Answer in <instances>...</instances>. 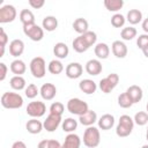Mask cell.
I'll return each instance as SVG.
<instances>
[{
    "instance_id": "6da1fadb",
    "label": "cell",
    "mask_w": 148,
    "mask_h": 148,
    "mask_svg": "<svg viewBox=\"0 0 148 148\" xmlns=\"http://www.w3.org/2000/svg\"><path fill=\"white\" fill-rule=\"evenodd\" d=\"M1 105L5 109H20L23 105V98L17 92L7 91L1 96Z\"/></svg>"
},
{
    "instance_id": "7a4b0ae2",
    "label": "cell",
    "mask_w": 148,
    "mask_h": 148,
    "mask_svg": "<svg viewBox=\"0 0 148 148\" xmlns=\"http://www.w3.org/2000/svg\"><path fill=\"white\" fill-rule=\"evenodd\" d=\"M101 142L99 130L95 126H87V130L83 133V145L88 148H95Z\"/></svg>"
},
{
    "instance_id": "3957f363",
    "label": "cell",
    "mask_w": 148,
    "mask_h": 148,
    "mask_svg": "<svg viewBox=\"0 0 148 148\" xmlns=\"http://www.w3.org/2000/svg\"><path fill=\"white\" fill-rule=\"evenodd\" d=\"M30 72L34 77L42 79L46 74V64L42 57H35L30 61Z\"/></svg>"
},
{
    "instance_id": "277c9868",
    "label": "cell",
    "mask_w": 148,
    "mask_h": 148,
    "mask_svg": "<svg viewBox=\"0 0 148 148\" xmlns=\"http://www.w3.org/2000/svg\"><path fill=\"white\" fill-rule=\"evenodd\" d=\"M67 110L72 113V114H76V116H82L88 110H89V106L86 102H83L82 99L80 98H71L68 102H67Z\"/></svg>"
},
{
    "instance_id": "5b68a950",
    "label": "cell",
    "mask_w": 148,
    "mask_h": 148,
    "mask_svg": "<svg viewBox=\"0 0 148 148\" xmlns=\"http://www.w3.org/2000/svg\"><path fill=\"white\" fill-rule=\"evenodd\" d=\"M23 32H24V35L27 37H29L34 42H39L44 37V29H43V27H39L36 23L23 25Z\"/></svg>"
},
{
    "instance_id": "8992f818",
    "label": "cell",
    "mask_w": 148,
    "mask_h": 148,
    "mask_svg": "<svg viewBox=\"0 0 148 148\" xmlns=\"http://www.w3.org/2000/svg\"><path fill=\"white\" fill-rule=\"evenodd\" d=\"M118 82H119V75L116 73H111L106 77L99 81V89L102 90V92L109 94L117 87Z\"/></svg>"
},
{
    "instance_id": "52a82bcc",
    "label": "cell",
    "mask_w": 148,
    "mask_h": 148,
    "mask_svg": "<svg viewBox=\"0 0 148 148\" xmlns=\"http://www.w3.org/2000/svg\"><path fill=\"white\" fill-rule=\"evenodd\" d=\"M45 112H46V105L39 101L30 102L27 106V114L30 116L31 118H40L45 114Z\"/></svg>"
},
{
    "instance_id": "ba28073f",
    "label": "cell",
    "mask_w": 148,
    "mask_h": 148,
    "mask_svg": "<svg viewBox=\"0 0 148 148\" xmlns=\"http://www.w3.org/2000/svg\"><path fill=\"white\" fill-rule=\"evenodd\" d=\"M17 12L13 5H5L0 7V23H10L16 18Z\"/></svg>"
},
{
    "instance_id": "9c48e42d",
    "label": "cell",
    "mask_w": 148,
    "mask_h": 148,
    "mask_svg": "<svg viewBox=\"0 0 148 148\" xmlns=\"http://www.w3.org/2000/svg\"><path fill=\"white\" fill-rule=\"evenodd\" d=\"M60 124H61V116L50 113L44 120L43 126H44V130H46L47 132H54Z\"/></svg>"
},
{
    "instance_id": "30bf717a",
    "label": "cell",
    "mask_w": 148,
    "mask_h": 148,
    "mask_svg": "<svg viewBox=\"0 0 148 148\" xmlns=\"http://www.w3.org/2000/svg\"><path fill=\"white\" fill-rule=\"evenodd\" d=\"M82 72H83V67L79 62H71L65 68L66 76L68 79H73V80L74 79H79L82 75Z\"/></svg>"
},
{
    "instance_id": "8fae6325",
    "label": "cell",
    "mask_w": 148,
    "mask_h": 148,
    "mask_svg": "<svg viewBox=\"0 0 148 148\" xmlns=\"http://www.w3.org/2000/svg\"><path fill=\"white\" fill-rule=\"evenodd\" d=\"M39 94L43 97V99L52 101L57 95V88L52 83H44L39 89Z\"/></svg>"
},
{
    "instance_id": "7c38bea8",
    "label": "cell",
    "mask_w": 148,
    "mask_h": 148,
    "mask_svg": "<svg viewBox=\"0 0 148 148\" xmlns=\"http://www.w3.org/2000/svg\"><path fill=\"white\" fill-rule=\"evenodd\" d=\"M111 50H112V53L116 58L123 59L127 56V46L121 40H114L111 45Z\"/></svg>"
},
{
    "instance_id": "4fadbf2b",
    "label": "cell",
    "mask_w": 148,
    "mask_h": 148,
    "mask_svg": "<svg viewBox=\"0 0 148 148\" xmlns=\"http://www.w3.org/2000/svg\"><path fill=\"white\" fill-rule=\"evenodd\" d=\"M102 69H103V67H102V64L98 59H90L86 64V72L89 75L96 76V75L102 73Z\"/></svg>"
},
{
    "instance_id": "5bb4252c",
    "label": "cell",
    "mask_w": 148,
    "mask_h": 148,
    "mask_svg": "<svg viewBox=\"0 0 148 148\" xmlns=\"http://www.w3.org/2000/svg\"><path fill=\"white\" fill-rule=\"evenodd\" d=\"M24 52V43L21 39H13L9 43V53L10 56L17 58Z\"/></svg>"
},
{
    "instance_id": "9a60e30c",
    "label": "cell",
    "mask_w": 148,
    "mask_h": 148,
    "mask_svg": "<svg viewBox=\"0 0 148 148\" xmlns=\"http://www.w3.org/2000/svg\"><path fill=\"white\" fill-rule=\"evenodd\" d=\"M97 123H98V127L102 131H108V130H111L113 127L114 117L112 114H110V113H105L99 119H97Z\"/></svg>"
},
{
    "instance_id": "2e32d148",
    "label": "cell",
    "mask_w": 148,
    "mask_h": 148,
    "mask_svg": "<svg viewBox=\"0 0 148 148\" xmlns=\"http://www.w3.org/2000/svg\"><path fill=\"white\" fill-rule=\"evenodd\" d=\"M79 88L82 92L87 94V95H91L96 91L97 89V84L95 81L90 80V79H83L82 81H80L79 83Z\"/></svg>"
},
{
    "instance_id": "e0dca14e",
    "label": "cell",
    "mask_w": 148,
    "mask_h": 148,
    "mask_svg": "<svg viewBox=\"0 0 148 148\" xmlns=\"http://www.w3.org/2000/svg\"><path fill=\"white\" fill-rule=\"evenodd\" d=\"M81 146V139L77 134L68 133V135L65 138V141L62 143L64 148H79Z\"/></svg>"
},
{
    "instance_id": "ac0fdd59",
    "label": "cell",
    "mask_w": 148,
    "mask_h": 148,
    "mask_svg": "<svg viewBox=\"0 0 148 148\" xmlns=\"http://www.w3.org/2000/svg\"><path fill=\"white\" fill-rule=\"evenodd\" d=\"M79 121H80V124H82L84 126H91L97 121V114L95 111L88 110L84 114L79 116Z\"/></svg>"
},
{
    "instance_id": "d6986e66",
    "label": "cell",
    "mask_w": 148,
    "mask_h": 148,
    "mask_svg": "<svg viewBox=\"0 0 148 148\" xmlns=\"http://www.w3.org/2000/svg\"><path fill=\"white\" fill-rule=\"evenodd\" d=\"M126 92L128 94V96L131 97V99L133 101L134 104H135V103H139V102L142 99V97H143L142 89H141L139 86H136V84H133V86L128 87L127 90H126Z\"/></svg>"
},
{
    "instance_id": "ffe728a7",
    "label": "cell",
    "mask_w": 148,
    "mask_h": 148,
    "mask_svg": "<svg viewBox=\"0 0 148 148\" xmlns=\"http://www.w3.org/2000/svg\"><path fill=\"white\" fill-rule=\"evenodd\" d=\"M68 53H69V49H68V46H67L65 43H62V42H59V43H57V44L53 46V54H54L58 59H65V58H67Z\"/></svg>"
},
{
    "instance_id": "44dd1931",
    "label": "cell",
    "mask_w": 148,
    "mask_h": 148,
    "mask_svg": "<svg viewBox=\"0 0 148 148\" xmlns=\"http://www.w3.org/2000/svg\"><path fill=\"white\" fill-rule=\"evenodd\" d=\"M25 128L31 134H38V133L42 132L44 126H43V123L37 120V118H31L30 120H28V123L25 125Z\"/></svg>"
},
{
    "instance_id": "7402d4cb",
    "label": "cell",
    "mask_w": 148,
    "mask_h": 148,
    "mask_svg": "<svg viewBox=\"0 0 148 148\" xmlns=\"http://www.w3.org/2000/svg\"><path fill=\"white\" fill-rule=\"evenodd\" d=\"M95 56L98 59H106L110 54V47L106 43H97L95 45Z\"/></svg>"
},
{
    "instance_id": "603a6c76",
    "label": "cell",
    "mask_w": 148,
    "mask_h": 148,
    "mask_svg": "<svg viewBox=\"0 0 148 148\" xmlns=\"http://www.w3.org/2000/svg\"><path fill=\"white\" fill-rule=\"evenodd\" d=\"M72 45H73L74 51L77 52V53H83V52H86V51L90 47V46L88 45V43L84 40V38L82 37V35H80L79 37H76V38L73 40Z\"/></svg>"
},
{
    "instance_id": "cb8c5ba5",
    "label": "cell",
    "mask_w": 148,
    "mask_h": 148,
    "mask_svg": "<svg viewBox=\"0 0 148 148\" xmlns=\"http://www.w3.org/2000/svg\"><path fill=\"white\" fill-rule=\"evenodd\" d=\"M27 71V66L24 64L23 60L21 59H15L14 61H12L10 64V72L15 75H22L24 74Z\"/></svg>"
},
{
    "instance_id": "d4e9b609",
    "label": "cell",
    "mask_w": 148,
    "mask_h": 148,
    "mask_svg": "<svg viewBox=\"0 0 148 148\" xmlns=\"http://www.w3.org/2000/svg\"><path fill=\"white\" fill-rule=\"evenodd\" d=\"M42 27H43V29L46 30V31H50V32H51V31H54V30L58 28V20H57L54 16H52V15L45 16V17L43 18Z\"/></svg>"
},
{
    "instance_id": "484cf974",
    "label": "cell",
    "mask_w": 148,
    "mask_h": 148,
    "mask_svg": "<svg viewBox=\"0 0 148 148\" xmlns=\"http://www.w3.org/2000/svg\"><path fill=\"white\" fill-rule=\"evenodd\" d=\"M88 28H89V23H88V21H87L86 18H83V17H77V18L73 22V29H74L77 34H80V35H82V34H84L86 31H88Z\"/></svg>"
},
{
    "instance_id": "4316f807",
    "label": "cell",
    "mask_w": 148,
    "mask_h": 148,
    "mask_svg": "<svg viewBox=\"0 0 148 148\" xmlns=\"http://www.w3.org/2000/svg\"><path fill=\"white\" fill-rule=\"evenodd\" d=\"M126 21L130 24H138L142 21V13L139 9H130L126 16Z\"/></svg>"
},
{
    "instance_id": "83f0119b",
    "label": "cell",
    "mask_w": 148,
    "mask_h": 148,
    "mask_svg": "<svg viewBox=\"0 0 148 148\" xmlns=\"http://www.w3.org/2000/svg\"><path fill=\"white\" fill-rule=\"evenodd\" d=\"M104 7L109 12L117 13L124 7V0H104Z\"/></svg>"
},
{
    "instance_id": "f1b7e54d",
    "label": "cell",
    "mask_w": 148,
    "mask_h": 148,
    "mask_svg": "<svg viewBox=\"0 0 148 148\" xmlns=\"http://www.w3.org/2000/svg\"><path fill=\"white\" fill-rule=\"evenodd\" d=\"M47 71H49L51 74H53V75H58V74H60V73L64 71V65H62V62H61L60 60L53 59V60H51V61L49 62Z\"/></svg>"
},
{
    "instance_id": "f546056e",
    "label": "cell",
    "mask_w": 148,
    "mask_h": 148,
    "mask_svg": "<svg viewBox=\"0 0 148 148\" xmlns=\"http://www.w3.org/2000/svg\"><path fill=\"white\" fill-rule=\"evenodd\" d=\"M10 87L14 89V90H22V89H25V80L22 75H14L10 81Z\"/></svg>"
},
{
    "instance_id": "4dcf8cb0",
    "label": "cell",
    "mask_w": 148,
    "mask_h": 148,
    "mask_svg": "<svg viewBox=\"0 0 148 148\" xmlns=\"http://www.w3.org/2000/svg\"><path fill=\"white\" fill-rule=\"evenodd\" d=\"M20 21L22 22L23 25L25 24H31L35 23V15L31 10L29 9H22L20 12Z\"/></svg>"
},
{
    "instance_id": "1f68e13d",
    "label": "cell",
    "mask_w": 148,
    "mask_h": 148,
    "mask_svg": "<svg viewBox=\"0 0 148 148\" xmlns=\"http://www.w3.org/2000/svg\"><path fill=\"white\" fill-rule=\"evenodd\" d=\"M61 127H62V131L64 132H67V133H72L76 130L77 127V121L74 119V118H66L62 123H61Z\"/></svg>"
},
{
    "instance_id": "d6a6232c",
    "label": "cell",
    "mask_w": 148,
    "mask_h": 148,
    "mask_svg": "<svg viewBox=\"0 0 148 148\" xmlns=\"http://www.w3.org/2000/svg\"><path fill=\"white\" fill-rule=\"evenodd\" d=\"M133 104H134L133 101L131 99V97L128 96V94H127L126 91L123 92V94H120V95L118 96V105H119L120 108H123V109H128V108H131Z\"/></svg>"
},
{
    "instance_id": "836d02e7",
    "label": "cell",
    "mask_w": 148,
    "mask_h": 148,
    "mask_svg": "<svg viewBox=\"0 0 148 148\" xmlns=\"http://www.w3.org/2000/svg\"><path fill=\"white\" fill-rule=\"evenodd\" d=\"M133 131V127L131 126H127L125 124H121V123H118L117 127H116V134L119 136V138H126Z\"/></svg>"
},
{
    "instance_id": "e575fe53",
    "label": "cell",
    "mask_w": 148,
    "mask_h": 148,
    "mask_svg": "<svg viewBox=\"0 0 148 148\" xmlns=\"http://www.w3.org/2000/svg\"><path fill=\"white\" fill-rule=\"evenodd\" d=\"M136 29L133 28V27H126L121 30L120 32V37L124 39V40H132L134 37H136Z\"/></svg>"
},
{
    "instance_id": "d590c367",
    "label": "cell",
    "mask_w": 148,
    "mask_h": 148,
    "mask_svg": "<svg viewBox=\"0 0 148 148\" xmlns=\"http://www.w3.org/2000/svg\"><path fill=\"white\" fill-rule=\"evenodd\" d=\"M134 124H136L139 126H143V125L148 124V112H145V111L136 112L134 116Z\"/></svg>"
},
{
    "instance_id": "8d00e7d4",
    "label": "cell",
    "mask_w": 148,
    "mask_h": 148,
    "mask_svg": "<svg viewBox=\"0 0 148 148\" xmlns=\"http://www.w3.org/2000/svg\"><path fill=\"white\" fill-rule=\"evenodd\" d=\"M125 22H126L125 16L121 15V14H119V13H116V14L111 17V24H112V27H114V28H121V27L125 24Z\"/></svg>"
},
{
    "instance_id": "74e56055",
    "label": "cell",
    "mask_w": 148,
    "mask_h": 148,
    "mask_svg": "<svg viewBox=\"0 0 148 148\" xmlns=\"http://www.w3.org/2000/svg\"><path fill=\"white\" fill-rule=\"evenodd\" d=\"M24 94H25V96L28 98H31L32 99V98H35L39 94V89H38V87L35 83H30V84H28V87H25Z\"/></svg>"
},
{
    "instance_id": "f35d334b",
    "label": "cell",
    "mask_w": 148,
    "mask_h": 148,
    "mask_svg": "<svg viewBox=\"0 0 148 148\" xmlns=\"http://www.w3.org/2000/svg\"><path fill=\"white\" fill-rule=\"evenodd\" d=\"M62 145L57 141V140H53V139H50V140H42L39 143H38V147L39 148H60Z\"/></svg>"
},
{
    "instance_id": "ab89813d",
    "label": "cell",
    "mask_w": 148,
    "mask_h": 148,
    "mask_svg": "<svg viewBox=\"0 0 148 148\" xmlns=\"http://www.w3.org/2000/svg\"><path fill=\"white\" fill-rule=\"evenodd\" d=\"M82 37L84 38V40L88 43L89 46H92V45L96 44V40H97V35H96V32L88 30V31H86L84 34H82Z\"/></svg>"
},
{
    "instance_id": "60d3db41",
    "label": "cell",
    "mask_w": 148,
    "mask_h": 148,
    "mask_svg": "<svg viewBox=\"0 0 148 148\" xmlns=\"http://www.w3.org/2000/svg\"><path fill=\"white\" fill-rule=\"evenodd\" d=\"M64 111H65V106H64V104L60 103V102H54V103H52L51 106H50V113L62 116Z\"/></svg>"
},
{
    "instance_id": "b9f144b4",
    "label": "cell",
    "mask_w": 148,
    "mask_h": 148,
    "mask_svg": "<svg viewBox=\"0 0 148 148\" xmlns=\"http://www.w3.org/2000/svg\"><path fill=\"white\" fill-rule=\"evenodd\" d=\"M136 45H138V47L139 49H143L145 46H147L148 45V34H142V35H140L139 37H138V39H136Z\"/></svg>"
},
{
    "instance_id": "7bdbcfd3",
    "label": "cell",
    "mask_w": 148,
    "mask_h": 148,
    "mask_svg": "<svg viewBox=\"0 0 148 148\" xmlns=\"http://www.w3.org/2000/svg\"><path fill=\"white\" fill-rule=\"evenodd\" d=\"M29 1V5L34 8V9H39L44 6L45 3V0H28Z\"/></svg>"
},
{
    "instance_id": "ee69618b",
    "label": "cell",
    "mask_w": 148,
    "mask_h": 148,
    "mask_svg": "<svg viewBox=\"0 0 148 148\" xmlns=\"http://www.w3.org/2000/svg\"><path fill=\"white\" fill-rule=\"evenodd\" d=\"M7 42H8V36L5 32L3 28H0V46H6Z\"/></svg>"
},
{
    "instance_id": "f6af8a7d",
    "label": "cell",
    "mask_w": 148,
    "mask_h": 148,
    "mask_svg": "<svg viewBox=\"0 0 148 148\" xmlns=\"http://www.w3.org/2000/svg\"><path fill=\"white\" fill-rule=\"evenodd\" d=\"M7 72H8V68L6 66L5 62H0V81H3L7 76Z\"/></svg>"
},
{
    "instance_id": "bcb514c9",
    "label": "cell",
    "mask_w": 148,
    "mask_h": 148,
    "mask_svg": "<svg viewBox=\"0 0 148 148\" xmlns=\"http://www.w3.org/2000/svg\"><path fill=\"white\" fill-rule=\"evenodd\" d=\"M25 147H27V145L22 141H16L12 145V148H25Z\"/></svg>"
},
{
    "instance_id": "7dc6e473",
    "label": "cell",
    "mask_w": 148,
    "mask_h": 148,
    "mask_svg": "<svg viewBox=\"0 0 148 148\" xmlns=\"http://www.w3.org/2000/svg\"><path fill=\"white\" fill-rule=\"evenodd\" d=\"M142 29L146 34H148V17L142 21Z\"/></svg>"
},
{
    "instance_id": "c3c4849f",
    "label": "cell",
    "mask_w": 148,
    "mask_h": 148,
    "mask_svg": "<svg viewBox=\"0 0 148 148\" xmlns=\"http://www.w3.org/2000/svg\"><path fill=\"white\" fill-rule=\"evenodd\" d=\"M142 52H143L145 57H146V58H148V45H147V46H145V47L142 49Z\"/></svg>"
},
{
    "instance_id": "681fc988",
    "label": "cell",
    "mask_w": 148,
    "mask_h": 148,
    "mask_svg": "<svg viewBox=\"0 0 148 148\" xmlns=\"http://www.w3.org/2000/svg\"><path fill=\"white\" fill-rule=\"evenodd\" d=\"M146 139H147V141H148V127H147V132H146Z\"/></svg>"
},
{
    "instance_id": "f907efd6",
    "label": "cell",
    "mask_w": 148,
    "mask_h": 148,
    "mask_svg": "<svg viewBox=\"0 0 148 148\" xmlns=\"http://www.w3.org/2000/svg\"><path fill=\"white\" fill-rule=\"evenodd\" d=\"M3 1H5V0H0V3L2 5V2H3Z\"/></svg>"
},
{
    "instance_id": "816d5d0a",
    "label": "cell",
    "mask_w": 148,
    "mask_h": 148,
    "mask_svg": "<svg viewBox=\"0 0 148 148\" xmlns=\"http://www.w3.org/2000/svg\"><path fill=\"white\" fill-rule=\"evenodd\" d=\"M146 108H147V112H148V103H147V106Z\"/></svg>"
}]
</instances>
